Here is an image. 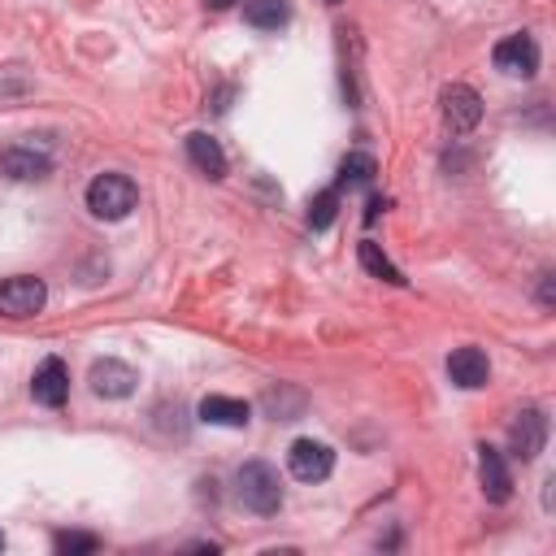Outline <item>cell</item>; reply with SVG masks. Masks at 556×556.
<instances>
[{
    "mask_svg": "<svg viewBox=\"0 0 556 556\" xmlns=\"http://www.w3.org/2000/svg\"><path fill=\"white\" fill-rule=\"evenodd\" d=\"M235 495L248 513L256 517H274L282 508V482H278V469L269 460H248L239 465L235 473Z\"/></svg>",
    "mask_w": 556,
    "mask_h": 556,
    "instance_id": "cell-1",
    "label": "cell"
},
{
    "mask_svg": "<svg viewBox=\"0 0 556 556\" xmlns=\"http://www.w3.org/2000/svg\"><path fill=\"white\" fill-rule=\"evenodd\" d=\"M139 200V187L126 178V174H96L87 182V208L100 217V222H117L135 208Z\"/></svg>",
    "mask_w": 556,
    "mask_h": 556,
    "instance_id": "cell-2",
    "label": "cell"
},
{
    "mask_svg": "<svg viewBox=\"0 0 556 556\" xmlns=\"http://www.w3.org/2000/svg\"><path fill=\"white\" fill-rule=\"evenodd\" d=\"M43 304H48L43 278H35V274H13V278L0 282V317L22 321V317H35Z\"/></svg>",
    "mask_w": 556,
    "mask_h": 556,
    "instance_id": "cell-3",
    "label": "cell"
},
{
    "mask_svg": "<svg viewBox=\"0 0 556 556\" xmlns=\"http://www.w3.org/2000/svg\"><path fill=\"white\" fill-rule=\"evenodd\" d=\"M439 109H443V126L452 135H469L482 122V96L465 83H447L443 96H439Z\"/></svg>",
    "mask_w": 556,
    "mask_h": 556,
    "instance_id": "cell-4",
    "label": "cell"
},
{
    "mask_svg": "<svg viewBox=\"0 0 556 556\" xmlns=\"http://www.w3.org/2000/svg\"><path fill=\"white\" fill-rule=\"evenodd\" d=\"M491 61H495V70L508 74V78H530V74L539 70V43H534L526 30H521V35H504V39L495 43Z\"/></svg>",
    "mask_w": 556,
    "mask_h": 556,
    "instance_id": "cell-5",
    "label": "cell"
},
{
    "mask_svg": "<svg viewBox=\"0 0 556 556\" xmlns=\"http://www.w3.org/2000/svg\"><path fill=\"white\" fill-rule=\"evenodd\" d=\"M287 469H291L300 482H321V478H330V469H334V452H330L321 439H295L291 452H287Z\"/></svg>",
    "mask_w": 556,
    "mask_h": 556,
    "instance_id": "cell-6",
    "label": "cell"
},
{
    "mask_svg": "<svg viewBox=\"0 0 556 556\" xmlns=\"http://www.w3.org/2000/svg\"><path fill=\"white\" fill-rule=\"evenodd\" d=\"M87 382H91V391H96L100 400H126V395L135 391L139 374H135L126 361H117V356H104V361H96V365H91Z\"/></svg>",
    "mask_w": 556,
    "mask_h": 556,
    "instance_id": "cell-7",
    "label": "cell"
},
{
    "mask_svg": "<svg viewBox=\"0 0 556 556\" xmlns=\"http://www.w3.org/2000/svg\"><path fill=\"white\" fill-rule=\"evenodd\" d=\"M543 443H547V417H543L539 408H521V413L513 417V426H508V447H513V456L534 460V456L543 452Z\"/></svg>",
    "mask_w": 556,
    "mask_h": 556,
    "instance_id": "cell-8",
    "label": "cell"
},
{
    "mask_svg": "<svg viewBox=\"0 0 556 556\" xmlns=\"http://www.w3.org/2000/svg\"><path fill=\"white\" fill-rule=\"evenodd\" d=\"M30 395H35V404H43V408H61V404L70 400V369H65L61 356H48V361L35 369Z\"/></svg>",
    "mask_w": 556,
    "mask_h": 556,
    "instance_id": "cell-9",
    "label": "cell"
},
{
    "mask_svg": "<svg viewBox=\"0 0 556 556\" xmlns=\"http://www.w3.org/2000/svg\"><path fill=\"white\" fill-rule=\"evenodd\" d=\"M478 478H482V495H486L491 504H504V500L513 495V473H508L500 447H486V443L478 447Z\"/></svg>",
    "mask_w": 556,
    "mask_h": 556,
    "instance_id": "cell-10",
    "label": "cell"
},
{
    "mask_svg": "<svg viewBox=\"0 0 556 556\" xmlns=\"http://www.w3.org/2000/svg\"><path fill=\"white\" fill-rule=\"evenodd\" d=\"M447 378H452L456 387H465V391L486 387V378H491L486 352H482V348H456V352L447 356Z\"/></svg>",
    "mask_w": 556,
    "mask_h": 556,
    "instance_id": "cell-11",
    "label": "cell"
},
{
    "mask_svg": "<svg viewBox=\"0 0 556 556\" xmlns=\"http://www.w3.org/2000/svg\"><path fill=\"white\" fill-rule=\"evenodd\" d=\"M0 169L9 178H48L52 174V156L48 152H35V143H13V148H4Z\"/></svg>",
    "mask_w": 556,
    "mask_h": 556,
    "instance_id": "cell-12",
    "label": "cell"
},
{
    "mask_svg": "<svg viewBox=\"0 0 556 556\" xmlns=\"http://www.w3.org/2000/svg\"><path fill=\"white\" fill-rule=\"evenodd\" d=\"M200 421H208V426H248L252 421V408L243 404V400H235V395H204L200 400Z\"/></svg>",
    "mask_w": 556,
    "mask_h": 556,
    "instance_id": "cell-13",
    "label": "cell"
},
{
    "mask_svg": "<svg viewBox=\"0 0 556 556\" xmlns=\"http://www.w3.org/2000/svg\"><path fill=\"white\" fill-rule=\"evenodd\" d=\"M187 156H191V165H195L204 178H222V174H226V152H222V143H217L213 135H204V130L187 135Z\"/></svg>",
    "mask_w": 556,
    "mask_h": 556,
    "instance_id": "cell-14",
    "label": "cell"
},
{
    "mask_svg": "<svg viewBox=\"0 0 556 556\" xmlns=\"http://www.w3.org/2000/svg\"><path fill=\"white\" fill-rule=\"evenodd\" d=\"M243 22L256 30H278L291 22V4L287 0H248L243 4Z\"/></svg>",
    "mask_w": 556,
    "mask_h": 556,
    "instance_id": "cell-15",
    "label": "cell"
},
{
    "mask_svg": "<svg viewBox=\"0 0 556 556\" xmlns=\"http://www.w3.org/2000/svg\"><path fill=\"white\" fill-rule=\"evenodd\" d=\"M374 174H378V161L369 152H348L343 165H339V182L343 187H369Z\"/></svg>",
    "mask_w": 556,
    "mask_h": 556,
    "instance_id": "cell-16",
    "label": "cell"
},
{
    "mask_svg": "<svg viewBox=\"0 0 556 556\" xmlns=\"http://www.w3.org/2000/svg\"><path fill=\"white\" fill-rule=\"evenodd\" d=\"M361 265L374 274V278H382V282H391V287H404V274L378 252V243L374 239H361Z\"/></svg>",
    "mask_w": 556,
    "mask_h": 556,
    "instance_id": "cell-17",
    "label": "cell"
},
{
    "mask_svg": "<svg viewBox=\"0 0 556 556\" xmlns=\"http://www.w3.org/2000/svg\"><path fill=\"white\" fill-rule=\"evenodd\" d=\"M334 208H339V191H334V187L317 191L313 204H308V226H313V230H326V226L334 222Z\"/></svg>",
    "mask_w": 556,
    "mask_h": 556,
    "instance_id": "cell-18",
    "label": "cell"
},
{
    "mask_svg": "<svg viewBox=\"0 0 556 556\" xmlns=\"http://www.w3.org/2000/svg\"><path fill=\"white\" fill-rule=\"evenodd\" d=\"M52 547H56V556H87V552H96L100 543H96V534H74V530H61V534L52 539Z\"/></svg>",
    "mask_w": 556,
    "mask_h": 556,
    "instance_id": "cell-19",
    "label": "cell"
},
{
    "mask_svg": "<svg viewBox=\"0 0 556 556\" xmlns=\"http://www.w3.org/2000/svg\"><path fill=\"white\" fill-rule=\"evenodd\" d=\"M208 9H230V4H239V0H204Z\"/></svg>",
    "mask_w": 556,
    "mask_h": 556,
    "instance_id": "cell-20",
    "label": "cell"
},
{
    "mask_svg": "<svg viewBox=\"0 0 556 556\" xmlns=\"http://www.w3.org/2000/svg\"><path fill=\"white\" fill-rule=\"evenodd\" d=\"M326 4H339V0H326Z\"/></svg>",
    "mask_w": 556,
    "mask_h": 556,
    "instance_id": "cell-21",
    "label": "cell"
},
{
    "mask_svg": "<svg viewBox=\"0 0 556 556\" xmlns=\"http://www.w3.org/2000/svg\"><path fill=\"white\" fill-rule=\"evenodd\" d=\"M0 547H4V534H0Z\"/></svg>",
    "mask_w": 556,
    "mask_h": 556,
    "instance_id": "cell-22",
    "label": "cell"
}]
</instances>
